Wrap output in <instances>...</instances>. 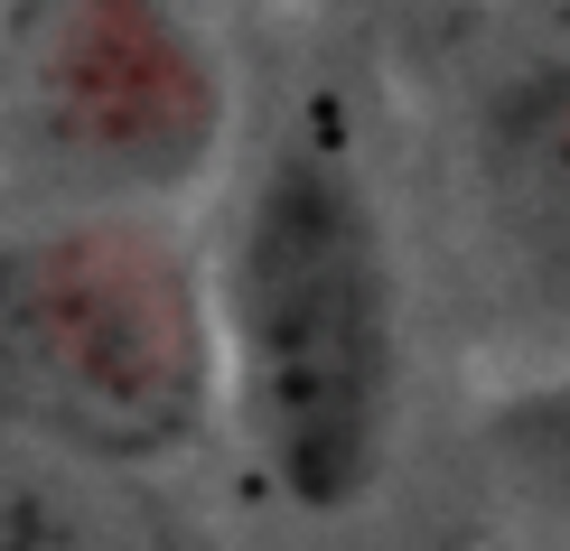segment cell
<instances>
[{"label": "cell", "instance_id": "cell-1", "mask_svg": "<svg viewBox=\"0 0 570 551\" xmlns=\"http://www.w3.org/2000/svg\"><path fill=\"white\" fill-rule=\"evenodd\" d=\"M216 299V365L253 468L299 514H355L402 421V272L337 131L291 122L253 159Z\"/></svg>", "mask_w": 570, "mask_h": 551}, {"label": "cell", "instance_id": "cell-2", "mask_svg": "<svg viewBox=\"0 0 570 551\" xmlns=\"http://www.w3.org/2000/svg\"><path fill=\"white\" fill-rule=\"evenodd\" d=\"M0 402L150 468L225 402L216 299L150 215H38L0 234Z\"/></svg>", "mask_w": 570, "mask_h": 551}, {"label": "cell", "instance_id": "cell-3", "mask_svg": "<svg viewBox=\"0 0 570 551\" xmlns=\"http://www.w3.org/2000/svg\"><path fill=\"white\" fill-rule=\"evenodd\" d=\"M234 85L187 0H0V169L66 215H140L216 178Z\"/></svg>", "mask_w": 570, "mask_h": 551}, {"label": "cell", "instance_id": "cell-4", "mask_svg": "<svg viewBox=\"0 0 570 551\" xmlns=\"http://www.w3.org/2000/svg\"><path fill=\"white\" fill-rule=\"evenodd\" d=\"M0 551H187L150 468L0 402Z\"/></svg>", "mask_w": 570, "mask_h": 551}, {"label": "cell", "instance_id": "cell-5", "mask_svg": "<svg viewBox=\"0 0 570 551\" xmlns=\"http://www.w3.org/2000/svg\"><path fill=\"white\" fill-rule=\"evenodd\" d=\"M478 178L505 244L542 281H570V66L505 85L478 122Z\"/></svg>", "mask_w": 570, "mask_h": 551}, {"label": "cell", "instance_id": "cell-6", "mask_svg": "<svg viewBox=\"0 0 570 551\" xmlns=\"http://www.w3.org/2000/svg\"><path fill=\"white\" fill-rule=\"evenodd\" d=\"M495 440H505L514 459H533V468L570 476V374H561V383H542V393H524L505 421H495Z\"/></svg>", "mask_w": 570, "mask_h": 551}]
</instances>
